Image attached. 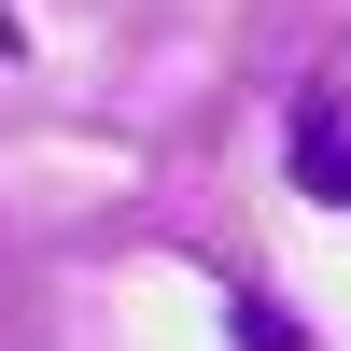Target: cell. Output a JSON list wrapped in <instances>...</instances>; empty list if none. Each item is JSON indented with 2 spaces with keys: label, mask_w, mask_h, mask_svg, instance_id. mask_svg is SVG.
Instances as JSON below:
<instances>
[{
  "label": "cell",
  "mask_w": 351,
  "mask_h": 351,
  "mask_svg": "<svg viewBox=\"0 0 351 351\" xmlns=\"http://www.w3.org/2000/svg\"><path fill=\"white\" fill-rule=\"evenodd\" d=\"M295 197L309 211H351V71H324L295 99Z\"/></svg>",
  "instance_id": "cell-1"
},
{
  "label": "cell",
  "mask_w": 351,
  "mask_h": 351,
  "mask_svg": "<svg viewBox=\"0 0 351 351\" xmlns=\"http://www.w3.org/2000/svg\"><path fill=\"white\" fill-rule=\"evenodd\" d=\"M225 324H239V351H309V337H295V324H281V309H267V295H225Z\"/></svg>",
  "instance_id": "cell-2"
}]
</instances>
